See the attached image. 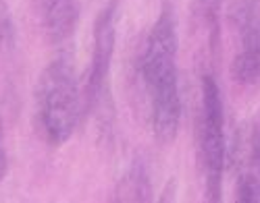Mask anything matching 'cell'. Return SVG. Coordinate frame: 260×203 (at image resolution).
Segmentation results:
<instances>
[{
	"label": "cell",
	"instance_id": "obj_13",
	"mask_svg": "<svg viewBox=\"0 0 260 203\" xmlns=\"http://www.w3.org/2000/svg\"><path fill=\"white\" fill-rule=\"evenodd\" d=\"M0 141H3V120H0Z\"/></svg>",
	"mask_w": 260,
	"mask_h": 203
},
{
	"label": "cell",
	"instance_id": "obj_1",
	"mask_svg": "<svg viewBox=\"0 0 260 203\" xmlns=\"http://www.w3.org/2000/svg\"><path fill=\"white\" fill-rule=\"evenodd\" d=\"M179 35L173 7H162L160 17L152 25L140 58V75L150 100V123L158 143H173L181 123L179 94Z\"/></svg>",
	"mask_w": 260,
	"mask_h": 203
},
{
	"label": "cell",
	"instance_id": "obj_12",
	"mask_svg": "<svg viewBox=\"0 0 260 203\" xmlns=\"http://www.w3.org/2000/svg\"><path fill=\"white\" fill-rule=\"evenodd\" d=\"M50 3H52V0H40V5H42V9H44L46 5H50Z\"/></svg>",
	"mask_w": 260,
	"mask_h": 203
},
{
	"label": "cell",
	"instance_id": "obj_5",
	"mask_svg": "<svg viewBox=\"0 0 260 203\" xmlns=\"http://www.w3.org/2000/svg\"><path fill=\"white\" fill-rule=\"evenodd\" d=\"M46 33L52 44H64L73 35L79 21V3L77 0H52L42 9Z\"/></svg>",
	"mask_w": 260,
	"mask_h": 203
},
{
	"label": "cell",
	"instance_id": "obj_11",
	"mask_svg": "<svg viewBox=\"0 0 260 203\" xmlns=\"http://www.w3.org/2000/svg\"><path fill=\"white\" fill-rule=\"evenodd\" d=\"M5 174H7V153L3 147H0V183H3Z\"/></svg>",
	"mask_w": 260,
	"mask_h": 203
},
{
	"label": "cell",
	"instance_id": "obj_9",
	"mask_svg": "<svg viewBox=\"0 0 260 203\" xmlns=\"http://www.w3.org/2000/svg\"><path fill=\"white\" fill-rule=\"evenodd\" d=\"M15 44V25L5 0H0V50L13 48Z\"/></svg>",
	"mask_w": 260,
	"mask_h": 203
},
{
	"label": "cell",
	"instance_id": "obj_4",
	"mask_svg": "<svg viewBox=\"0 0 260 203\" xmlns=\"http://www.w3.org/2000/svg\"><path fill=\"white\" fill-rule=\"evenodd\" d=\"M117 44V0H111L96 17L94 52L83 89V110H98L108 98V79Z\"/></svg>",
	"mask_w": 260,
	"mask_h": 203
},
{
	"label": "cell",
	"instance_id": "obj_2",
	"mask_svg": "<svg viewBox=\"0 0 260 203\" xmlns=\"http://www.w3.org/2000/svg\"><path fill=\"white\" fill-rule=\"evenodd\" d=\"M36 110L40 131L50 145H62L71 139L83 112V96L67 58L52 60L42 73L36 89Z\"/></svg>",
	"mask_w": 260,
	"mask_h": 203
},
{
	"label": "cell",
	"instance_id": "obj_8",
	"mask_svg": "<svg viewBox=\"0 0 260 203\" xmlns=\"http://www.w3.org/2000/svg\"><path fill=\"white\" fill-rule=\"evenodd\" d=\"M231 79L240 85H254L260 81V54L240 50L231 62Z\"/></svg>",
	"mask_w": 260,
	"mask_h": 203
},
{
	"label": "cell",
	"instance_id": "obj_3",
	"mask_svg": "<svg viewBox=\"0 0 260 203\" xmlns=\"http://www.w3.org/2000/svg\"><path fill=\"white\" fill-rule=\"evenodd\" d=\"M225 116L221 89L214 77L202 79V110H200V160L204 170L206 199L221 201L223 168H225Z\"/></svg>",
	"mask_w": 260,
	"mask_h": 203
},
{
	"label": "cell",
	"instance_id": "obj_10",
	"mask_svg": "<svg viewBox=\"0 0 260 203\" xmlns=\"http://www.w3.org/2000/svg\"><path fill=\"white\" fill-rule=\"evenodd\" d=\"M223 0H198V11L202 15V21L210 27L212 33H216V21H219Z\"/></svg>",
	"mask_w": 260,
	"mask_h": 203
},
{
	"label": "cell",
	"instance_id": "obj_6",
	"mask_svg": "<svg viewBox=\"0 0 260 203\" xmlns=\"http://www.w3.org/2000/svg\"><path fill=\"white\" fill-rule=\"evenodd\" d=\"M242 50L260 54V0H242L233 11Z\"/></svg>",
	"mask_w": 260,
	"mask_h": 203
},
{
	"label": "cell",
	"instance_id": "obj_7",
	"mask_svg": "<svg viewBox=\"0 0 260 203\" xmlns=\"http://www.w3.org/2000/svg\"><path fill=\"white\" fill-rule=\"evenodd\" d=\"M150 199H152V189H150L148 170L140 160H136L134 166L127 170V174L119 180L115 201H150Z\"/></svg>",
	"mask_w": 260,
	"mask_h": 203
}]
</instances>
